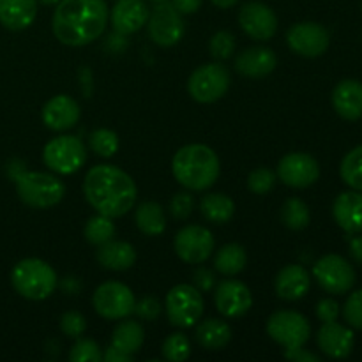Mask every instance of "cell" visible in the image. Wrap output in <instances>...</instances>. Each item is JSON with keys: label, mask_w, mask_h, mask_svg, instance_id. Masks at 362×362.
<instances>
[{"label": "cell", "mask_w": 362, "mask_h": 362, "mask_svg": "<svg viewBox=\"0 0 362 362\" xmlns=\"http://www.w3.org/2000/svg\"><path fill=\"white\" fill-rule=\"evenodd\" d=\"M105 0H60L52 18L55 37L66 46H85L101 37L108 23Z\"/></svg>", "instance_id": "obj_2"}, {"label": "cell", "mask_w": 362, "mask_h": 362, "mask_svg": "<svg viewBox=\"0 0 362 362\" xmlns=\"http://www.w3.org/2000/svg\"><path fill=\"white\" fill-rule=\"evenodd\" d=\"M88 141L92 151L101 158H112L119 151V136L112 129H95Z\"/></svg>", "instance_id": "obj_36"}, {"label": "cell", "mask_w": 362, "mask_h": 362, "mask_svg": "<svg viewBox=\"0 0 362 362\" xmlns=\"http://www.w3.org/2000/svg\"><path fill=\"white\" fill-rule=\"evenodd\" d=\"M235 35L228 30H219L209 41V49L216 60H226L235 52Z\"/></svg>", "instance_id": "obj_37"}, {"label": "cell", "mask_w": 362, "mask_h": 362, "mask_svg": "<svg viewBox=\"0 0 362 362\" xmlns=\"http://www.w3.org/2000/svg\"><path fill=\"white\" fill-rule=\"evenodd\" d=\"M232 329L219 318H209L197 327V339L205 350H221L228 345Z\"/></svg>", "instance_id": "obj_27"}, {"label": "cell", "mask_w": 362, "mask_h": 362, "mask_svg": "<svg viewBox=\"0 0 362 362\" xmlns=\"http://www.w3.org/2000/svg\"><path fill=\"white\" fill-rule=\"evenodd\" d=\"M11 283L21 297L28 300H45L55 292L57 272L39 258H25L14 265Z\"/></svg>", "instance_id": "obj_4"}, {"label": "cell", "mask_w": 362, "mask_h": 362, "mask_svg": "<svg viewBox=\"0 0 362 362\" xmlns=\"http://www.w3.org/2000/svg\"><path fill=\"white\" fill-rule=\"evenodd\" d=\"M166 315L170 324L175 327H193L204 315V299L200 290L193 285H177L166 296Z\"/></svg>", "instance_id": "obj_7"}, {"label": "cell", "mask_w": 362, "mask_h": 362, "mask_svg": "<svg viewBox=\"0 0 362 362\" xmlns=\"http://www.w3.org/2000/svg\"><path fill=\"white\" fill-rule=\"evenodd\" d=\"M80 105L69 95H55L42 106L41 119L52 131H67L80 120Z\"/></svg>", "instance_id": "obj_20"}, {"label": "cell", "mask_w": 362, "mask_h": 362, "mask_svg": "<svg viewBox=\"0 0 362 362\" xmlns=\"http://www.w3.org/2000/svg\"><path fill=\"white\" fill-rule=\"evenodd\" d=\"M138 230L145 235L158 237L166 230V216L158 202H144L138 205L134 214Z\"/></svg>", "instance_id": "obj_28"}, {"label": "cell", "mask_w": 362, "mask_h": 362, "mask_svg": "<svg viewBox=\"0 0 362 362\" xmlns=\"http://www.w3.org/2000/svg\"><path fill=\"white\" fill-rule=\"evenodd\" d=\"M92 304L99 317L106 320H122L134 313V299L129 286L120 281H106L94 292Z\"/></svg>", "instance_id": "obj_9"}, {"label": "cell", "mask_w": 362, "mask_h": 362, "mask_svg": "<svg viewBox=\"0 0 362 362\" xmlns=\"http://www.w3.org/2000/svg\"><path fill=\"white\" fill-rule=\"evenodd\" d=\"M151 2H154V4H159V2H166V0H151Z\"/></svg>", "instance_id": "obj_53"}, {"label": "cell", "mask_w": 362, "mask_h": 362, "mask_svg": "<svg viewBox=\"0 0 362 362\" xmlns=\"http://www.w3.org/2000/svg\"><path fill=\"white\" fill-rule=\"evenodd\" d=\"M332 216L346 233H362V193L346 191L334 200Z\"/></svg>", "instance_id": "obj_22"}, {"label": "cell", "mask_w": 362, "mask_h": 362, "mask_svg": "<svg viewBox=\"0 0 362 362\" xmlns=\"http://www.w3.org/2000/svg\"><path fill=\"white\" fill-rule=\"evenodd\" d=\"M200 211L207 221L214 223V225H225L235 214V204L226 194L209 193L202 198Z\"/></svg>", "instance_id": "obj_30"}, {"label": "cell", "mask_w": 362, "mask_h": 362, "mask_svg": "<svg viewBox=\"0 0 362 362\" xmlns=\"http://www.w3.org/2000/svg\"><path fill=\"white\" fill-rule=\"evenodd\" d=\"M83 235L87 239V243H90L92 246H101V244L113 239V235H115V225H113L112 218H108V216H92L87 221V225H85Z\"/></svg>", "instance_id": "obj_32"}, {"label": "cell", "mask_w": 362, "mask_h": 362, "mask_svg": "<svg viewBox=\"0 0 362 362\" xmlns=\"http://www.w3.org/2000/svg\"><path fill=\"white\" fill-rule=\"evenodd\" d=\"M191 354V343L187 339L186 334H180V332H175V334L168 336L163 343V357L166 361L172 362H182L189 357Z\"/></svg>", "instance_id": "obj_35"}, {"label": "cell", "mask_w": 362, "mask_h": 362, "mask_svg": "<svg viewBox=\"0 0 362 362\" xmlns=\"http://www.w3.org/2000/svg\"><path fill=\"white\" fill-rule=\"evenodd\" d=\"M95 260L101 267L110 269V271H127L136 262V251L131 244L112 239L98 246Z\"/></svg>", "instance_id": "obj_26"}, {"label": "cell", "mask_w": 362, "mask_h": 362, "mask_svg": "<svg viewBox=\"0 0 362 362\" xmlns=\"http://www.w3.org/2000/svg\"><path fill=\"white\" fill-rule=\"evenodd\" d=\"M172 4L180 14H193L202 7V0H172Z\"/></svg>", "instance_id": "obj_47"}, {"label": "cell", "mask_w": 362, "mask_h": 362, "mask_svg": "<svg viewBox=\"0 0 362 362\" xmlns=\"http://www.w3.org/2000/svg\"><path fill=\"white\" fill-rule=\"evenodd\" d=\"M71 362H101L103 352L94 339H80L74 343L69 352Z\"/></svg>", "instance_id": "obj_39"}, {"label": "cell", "mask_w": 362, "mask_h": 362, "mask_svg": "<svg viewBox=\"0 0 362 362\" xmlns=\"http://www.w3.org/2000/svg\"><path fill=\"white\" fill-rule=\"evenodd\" d=\"M247 264V255L240 244H226L218 251L214 260L216 271L223 276H237Z\"/></svg>", "instance_id": "obj_31"}, {"label": "cell", "mask_w": 362, "mask_h": 362, "mask_svg": "<svg viewBox=\"0 0 362 362\" xmlns=\"http://www.w3.org/2000/svg\"><path fill=\"white\" fill-rule=\"evenodd\" d=\"M278 177L283 184L296 189H304L315 184L320 177V166L317 159L304 152L286 154L278 165Z\"/></svg>", "instance_id": "obj_15"}, {"label": "cell", "mask_w": 362, "mask_h": 362, "mask_svg": "<svg viewBox=\"0 0 362 362\" xmlns=\"http://www.w3.org/2000/svg\"><path fill=\"white\" fill-rule=\"evenodd\" d=\"M276 175L272 170L269 168H257L247 175V189L255 194H269L276 186Z\"/></svg>", "instance_id": "obj_38"}, {"label": "cell", "mask_w": 362, "mask_h": 362, "mask_svg": "<svg viewBox=\"0 0 362 362\" xmlns=\"http://www.w3.org/2000/svg\"><path fill=\"white\" fill-rule=\"evenodd\" d=\"M276 66H278V57L271 48H265V46L244 49L235 59V69L243 76L253 78V80L265 78L276 69Z\"/></svg>", "instance_id": "obj_21"}, {"label": "cell", "mask_w": 362, "mask_h": 362, "mask_svg": "<svg viewBox=\"0 0 362 362\" xmlns=\"http://www.w3.org/2000/svg\"><path fill=\"white\" fill-rule=\"evenodd\" d=\"M240 28L257 41H269L278 30L274 11L262 2H247L239 13Z\"/></svg>", "instance_id": "obj_16"}, {"label": "cell", "mask_w": 362, "mask_h": 362, "mask_svg": "<svg viewBox=\"0 0 362 362\" xmlns=\"http://www.w3.org/2000/svg\"><path fill=\"white\" fill-rule=\"evenodd\" d=\"M60 288L64 293H69V296H76L81 288V283L76 276H69V278H64L60 281Z\"/></svg>", "instance_id": "obj_49"}, {"label": "cell", "mask_w": 362, "mask_h": 362, "mask_svg": "<svg viewBox=\"0 0 362 362\" xmlns=\"http://www.w3.org/2000/svg\"><path fill=\"white\" fill-rule=\"evenodd\" d=\"M148 14L151 9L144 0H117L110 13V20L115 34L129 35L147 25Z\"/></svg>", "instance_id": "obj_18"}, {"label": "cell", "mask_w": 362, "mask_h": 362, "mask_svg": "<svg viewBox=\"0 0 362 362\" xmlns=\"http://www.w3.org/2000/svg\"><path fill=\"white\" fill-rule=\"evenodd\" d=\"M313 276L318 285L329 293L343 296L356 283V271L339 255H325L315 264Z\"/></svg>", "instance_id": "obj_12"}, {"label": "cell", "mask_w": 362, "mask_h": 362, "mask_svg": "<svg viewBox=\"0 0 362 362\" xmlns=\"http://www.w3.org/2000/svg\"><path fill=\"white\" fill-rule=\"evenodd\" d=\"M173 247L177 257L186 264H204L214 250V237L205 226H184L177 232Z\"/></svg>", "instance_id": "obj_13"}, {"label": "cell", "mask_w": 362, "mask_h": 362, "mask_svg": "<svg viewBox=\"0 0 362 362\" xmlns=\"http://www.w3.org/2000/svg\"><path fill=\"white\" fill-rule=\"evenodd\" d=\"M219 158L211 147L191 144L173 156L172 172L177 182L189 191H205L219 177Z\"/></svg>", "instance_id": "obj_3"}, {"label": "cell", "mask_w": 362, "mask_h": 362, "mask_svg": "<svg viewBox=\"0 0 362 362\" xmlns=\"http://www.w3.org/2000/svg\"><path fill=\"white\" fill-rule=\"evenodd\" d=\"M37 16V0H0V23L9 30L30 27Z\"/></svg>", "instance_id": "obj_25"}, {"label": "cell", "mask_w": 362, "mask_h": 362, "mask_svg": "<svg viewBox=\"0 0 362 362\" xmlns=\"http://www.w3.org/2000/svg\"><path fill=\"white\" fill-rule=\"evenodd\" d=\"M216 278L214 272L207 267H198L197 271L193 272V286L200 292H209V290L214 286Z\"/></svg>", "instance_id": "obj_45"}, {"label": "cell", "mask_w": 362, "mask_h": 362, "mask_svg": "<svg viewBox=\"0 0 362 362\" xmlns=\"http://www.w3.org/2000/svg\"><path fill=\"white\" fill-rule=\"evenodd\" d=\"M311 278L310 272L303 265H286L278 272L274 281V290L279 299L283 300H297L304 297L310 290Z\"/></svg>", "instance_id": "obj_23"}, {"label": "cell", "mask_w": 362, "mask_h": 362, "mask_svg": "<svg viewBox=\"0 0 362 362\" xmlns=\"http://www.w3.org/2000/svg\"><path fill=\"white\" fill-rule=\"evenodd\" d=\"M85 159H87L85 145L81 144L80 138L71 136V134L53 138L42 151L45 165L59 175H71L78 172L83 166Z\"/></svg>", "instance_id": "obj_6"}, {"label": "cell", "mask_w": 362, "mask_h": 362, "mask_svg": "<svg viewBox=\"0 0 362 362\" xmlns=\"http://www.w3.org/2000/svg\"><path fill=\"white\" fill-rule=\"evenodd\" d=\"M41 4H45V6H57V4L60 2V0H39Z\"/></svg>", "instance_id": "obj_52"}, {"label": "cell", "mask_w": 362, "mask_h": 362, "mask_svg": "<svg viewBox=\"0 0 362 362\" xmlns=\"http://www.w3.org/2000/svg\"><path fill=\"white\" fill-rule=\"evenodd\" d=\"M148 37L163 48L175 46L184 35L182 14L173 7L170 0L156 4L147 20Z\"/></svg>", "instance_id": "obj_10"}, {"label": "cell", "mask_w": 362, "mask_h": 362, "mask_svg": "<svg viewBox=\"0 0 362 362\" xmlns=\"http://www.w3.org/2000/svg\"><path fill=\"white\" fill-rule=\"evenodd\" d=\"M87 329V322H85L83 315L78 311H67L60 318V331L67 336V338L78 339Z\"/></svg>", "instance_id": "obj_41"}, {"label": "cell", "mask_w": 362, "mask_h": 362, "mask_svg": "<svg viewBox=\"0 0 362 362\" xmlns=\"http://www.w3.org/2000/svg\"><path fill=\"white\" fill-rule=\"evenodd\" d=\"M216 308L226 318H239L253 306L250 288L237 279H225L218 285L214 296Z\"/></svg>", "instance_id": "obj_17"}, {"label": "cell", "mask_w": 362, "mask_h": 362, "mask_svg": "<svg viewBox=\"0 0 362 362\" xmlns=\"http://www.w3.org/2000/svg\"><path fill=\"white\" fill-rule=\"evenodd\" d=\"M339 173H341V179L346 186L362 193V145L352 148L343 158L341 166H339Z\"/></svg>", "instance_id": "obj_34"}, {"label": "cell", "mask_w": 362, "mask_h": 362, "mask_svg": "<svg viewBox=\"0 0 362 362\" xmlns=\"http://www.w3.org/2000/svg\"><path fill=\"white\" fill-rule=\"evenodd\" d=\"M350 257L354 258V262L362 265V235L354 237V239L350 240Z\"/></svg>", "instance_id": "obj_50"}, {"label": "cell", "mask_w": 362, "mask_h": 362, "mask_svg": "<svg viewBox=\"0 0 362 362\" xmlns=\"http://www.w3.org/2000/svg\"><path fill=\"white\" fill-rule=\"evenodd\" d=\"M281 221L290 230H304L310 225V209L300 198H288L283 204Z\"/></svg>", "instance_id": "obj_33"}, {"label": "cell", "mask_w": 362, "mask_h": 362, "mask_svg": "<svg viewBox=\"0 0 362 362\" xmlns=\"http://www.w3.org/2000/svg\"><path fill=\"white\" fill-rule=\"evenodd\" d=\"M230 87V73L221 64H204L193 71L187 81L189 95L198 103H214L226 94Z\"/></svg>", "instance_id": "obj_8"}, {"label": "cell", "mask_w": 362, "mask_h": 362, "mask_svg": "<svg viewBox=\"0 0 362 362\" xmlns=\"http://www.w3.org/2000/svg\"><path fill=\"white\" fill-rule=\"evenodd\" d=\"M285 357L290 361L296 362H318L320 357L315 356V354L308 352L303 346H297V349H285Z\"/></svg>", "instance_id": "obj_46"}, {"label": "cell", "mask_w": 362, "mask_h": 362, "mask_svg": "<svg viewBox=\"0 0 362 362\" xmlns=\"http://www.w3.org/2000/svg\"><path fill=\"white\" fill-rule=\"evenodd\" d=\"M286 42H288L290 49L297 55L315 59V57H320L327 52L331 35H329L327 28L322 27L320 23L303 21V23L290 27L288 34H286Z\"/></svg>", "instance_id": "obj_14"}, {"label": "cell", "mask_w": 362, "mask_h": 362, "mask_svg": "<svg viewBox=\"0 0 362 362\" xmlns=\"http://www.w3.org/2000/svg\"><path fill=\"white\" fill-rule=\"evenodd\" d=\"M14 180L20 200L32 209L55 207L66 194V184L53 173L21 172Z\"/></svg>", "instance_id": "obj_5"}, {"label": "cell", "mask_w": 362, "mask_h": 362, "mask_svg": "<svg viewBox=\"0 0 362 362\" xmlns=\"http://www.w3.org/2000/svg\"><path fill=\"white\" fill-rule=\"evenodd\" d=\"M144 339V327L138 322L124 320L113 331L112 346H115L120 352L127 354V356H134L136 352H140Z\"/></svg>", "instance_id": "obj_29"}, {"label": "cell", "mask_w": 362, "mask_h": 362, "mask_svg": "<svg viewBox=\"0 0 362 362\" xmlns=\"http://www.w3.org/2000/svg\"><path fill=\"white\" fill-rule=\"evenodd\" d=\"M332 106L345 120H359L362 117V83L357 80H343L332 90Z\"/></svg>", "instance_id": "obj_24"}, {"label": "cell", "mask_w": 362, "mask_h": 362, "mask_svg": "<svg viewBox=\"0 0 362 362\" xmlns=\"http://www.w3.org/2000/svg\"><path fill=\"white\" fill-rule=\"evenodd\" d=\"M211 2L214 4L216 7H219V9H228V7L235 6L239 0H211Z\"/></svg>", "instance_id": "obj_51"}, {"label": "cell", "mask_w": 362, "mask_h": 362, "mask_svg": "<svg viewBox=\"0 0 362 362\" xmlns=\"http://www.w3.org/2000/svg\"><path fill=\"white\" fill-rule=\"evenodd\" d=\"M83 193L98 214L120 218L134 207L138 189L124 170L113 165H95L83 179Z\"/></svg>", "instance_id": "obj_1"}, {"label": "cell", "mask_w": 362, "mask_h": 362, "mask_svg": "<svg viewBox=\"0 0 362 362\" xmlns=\"http://www.w3.org/2000/svg\"><path fill=\"white\" fill-rule=\"evenodd\" d=\"M194 209V197L187 191H180L170 202V214L173 216V219L177 221H184V219L189 218L193 214Z\"/></svg>", "instance_id": "obj_40"}, {"label": "cell", "mask_w": 362, "mask_h": 362, "mask_svg": "<svg viewBox=\"0 0 362 362\" xmlns=\"http://www.w3.org/2000/svg\"><path fill=\"white\" fill-rule=\"evenodd\" d=\"M343 317L350 327L362 331V290H357L346 299L343 306Z\"/></svg>", "instance_id": "obj_42"}, {"label": "cell", "mask_w": 362, "mask_h": 362, "mask_svg": "<svg viewBox=\"0 0 362 362\" xmlns=\"http://www.w3.org/2000/svg\"><path fill=\"white\" fill-rule=\"evenodd\" d=\"M267 334L285 349L304 346L310 339L311 327L306 318L297 311H276L267 320Z\"/></svg>", "instance_id": "obj_11"}, {"label": "cell", "mask_w": 362, "mask_h": 362, "mask_svg": "<svg viewBox=\"0 0 362 362\" xmlns=\"http://www.w3.org/2000/svg\"><path fill=\"white\" fill-rule=\"evenodd\" d=\"M317 317L318 320L327 324V322H336L339 317V304L332 299H322L317 304Z\"/></svg>", "instance_id": "obj_44"}, {"label": "cell", "mask_w": 362, "mask_h": 362, "mask_svg": "<svg viewBox=\"0 0 362 362\" xmlns=\"http://www.w3.org/2000/svg\"><path fill=\"white\" fill-rule=\"evenodd\" d=\"M318 349L331 359H345L352 354L356 345V336L345 325L338 322H327L317 334Z\"/></svg>", "instance_id": "obj_19"}, {"label": "cell", "mask_w": 362, "mask_h": 362, "mask_svg": "<svg viewBox=\"0 0 362 362\" xmlns=\"http://www.w3.org/2000/svg\"><path fill=\"white\" fill-rule=\"evenodd\" d=\"M134 313L141 318V320L154 322L158 320L161 315V304L156 297H144L134 304Z\"/></svg>", "instance_id": "obj_43"}, {"label": "cell", "mask_w": 362, "mask_h": 362, "mask_svg": "<svg viewBox=\"0 0 362 362\" xmlns=\"http://www.w3.org/2000/svg\"><path fill=\"white\" fill-rule=\"evenodd\" d=\"M103 361L105 362H131L133 361V356H127V354L120 352L115 346H108L106 352L103 354Z\"/></svg>", "instance_id": "obj_48"}]
</instances>
